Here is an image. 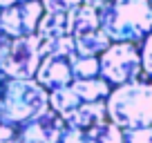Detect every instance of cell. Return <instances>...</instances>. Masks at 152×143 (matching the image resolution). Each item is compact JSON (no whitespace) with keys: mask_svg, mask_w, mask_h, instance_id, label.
<instances>
[{"mask_svg":"<svg viewBox=\"0 0 152 143\" xmlns=\"http://www.w3.org/2000/svg\"><path fill=\"white\" fill-rule=\"evenodd\" d=\"M101 29L110 43H141L152 31L150 0H112L99 11Z\"/></svg>","mask_w":152,"mask_h":143,"instance_id":"6da1fadb","label":"cell"},{"mask_svg":"<svg viewBox=\"0 0 152 143\" xmlns=\"http://www.w3.org/2000/svg\"><path fill=\"white\" fill-rule=\"evenodd\" d=\"M105 112L121 130L152 125V81L139 78L112 87L105 98Z\"/></svg>","mask_w":152,"mask_h":143,"instance_id":"7a4b0ae2","label":"cell"},{"mask_svg":"<svg viewBox=\"0 0 152 143\" xmlns=\"http://www.w3.org/2000/svg\"><path fill=\"white\" fill-rule=\"evenodd\" d=\"M49 110V92L36 78H5L0 94V123L18 130Z\"/></svg>","mask_w":152,"mask_h":143,"instance_id":"3957f363","label":"cell"},{"mask_svg":"<svg viewBox=\"0 0 152 143\" xmlns=\"http://www.w3.org/2000/svg\"><path fill=\"white\" fill-rule=\"evenodd\" d=\"M99 76L112 87L143 78L141 52L134 43H110L103 54H99Z\"/></svg>","mask_w":152,"mask_h":143,"instance_id":"277c9868","label":"cell"},{"mask_svg":"<svg viewBox=\"0 0 152 143\" xmlns=\"http://www.w3.org/2000/svg\"><path fill=\"white\" fill-rule=\"evenodd\" d=\"M40 36L31 34V36H20V38H11L9 52L0 63V72L7 78H34L36 69L40 65Z\"/></svg>","mask_w":152,"mask_h":143,"instance_id":"5b68a950","label":"cell"},{"mask_svg":"<svg viewBox=\"0 0 152 143\" xmlns=\"http://www.w3.org/2000/svg\"><path fill=\"white\" fill-rule=\"evenodd\" d=\"M43 14L45 9L40 0H25L18 5L5 7V9H0V31L9 38L31 36L36 34Z\"/></svg>","mask_w":152,"mask_h":143,"instance_id":"8992f818","label":"cell"},{"mask_svg":"<svg viewBox=\"0 0 152 143\" xmlns=\"http://www.w3.org/2000/svg\"><path fill=\"white\" fill-rule=\"evenodd\" d=\"M65 130V121L54 110H47L45 114L36 116L34 121L18 128L20 143H61V134Z\"/></svg>","mask_w":152,"mask_h":143,"instance_id":"52a82bcc","label":"cell"},{"mask_svg":"<svg viewBox=\"0 0 152 143\" xmlns=\"http://www.w3.org/2000/svg\"><path fill=\"white\" fill-rule=\"evenodd\" d=\"M36 83L43 85L47 92L58 90V87H67L74 78H72L69 69V58L67 56H56V54H45L40 58V65L36 69Z\"/></svg>","mask_w":152,"mask_h":143,"instance_id":"ba28073f","label":"cell"},{"mask_svg":"<svg viewBox=\"0 0 152 143\" xmlns=\"http://www.w3.org/2000/svg\"><path fill=\"white\" fill-rule=\"evenodd\" d=\"M105 119H107L105 101H94V103H81L69 116H65L63 121H65V125H69V128L87 130V128H92V125L105 121Z\"/></svg>","mask_w":152,"mask_h":143,"instance_id":"9c48e42d","label":"cell"},{"mask_svg":"<svg viewBox=\"0 0 152 143\" xmlns=\"http://www.w3.org/2000/svg\"><path fill=\"white\" fill-rule=\"evenodd\" d=\"M101 29V20H99V11L92 9L87 5H78L74 9L67 11V36H81V34Z\"/></svg>","mask_w":152,"mask_h":143,"instance_id":"30bf717a","label":"cell"},{"mask_svg":"<svg viewBox=\"0 0 152 143\" xmlns=\"http://www.w3.org/2000/svg\"><path fill=\"white\" fill-rule=\"evenodd\" d=\"M69 90L76 94V98L83 103H94V101H105L112 90L105 78L101 76H92V78H76L69 83Z\"/></svg>","mask_w":152,"mask_h":143,"instance_id":"8fae6325","label":"cell"},{"mask_svg":"<svg viewBox=\"0 0 152 143\" xmlns=\"http://www.w3.org/2000/svg\"><path fill=\"white\" fill-rule=\"evenodd\" d=\"M74 49L78 56H99L110 47V38L103 34V29H94V31L74 36Z\"/></svg>","mask_w":152,"mask_h":143,"instance_id":"7c38bea8","label":"cell"},{"mask_svg":"<svg viewBox=\"0 0 152 143\" xmlns=\"http://www.w3.org/2000/svg\"><path fill=\"white\" fill-rule=\"evenodd\" d=\"M85 132V143H123V130L114 125L110 119L83 130Z\"/></svg>","mask_w":152,"mask_h":143,"instance_id":"4fadbf2b","label":"cell"},{"mask_svg":"<svg viewBox=\"0 0 152 143\" xmlns=\"http://www.w3.org/2000/svg\"><path fill=\"white\" fill-rule=\"evenodd\" d=\"M36 36L43 40L58 38V36H67V14H56V11H45L40 23H38Z\"/></svg>","mask_w":152,"mask_h":143,"instance_id":"5bb4252c","label":"cell"},{"mask_svg":"<svg viewBox=\"0 0 152 143\" xmlns=\"http://www.w3.org/2000/svg\"><path fill=\"white\" fill-rule=\"evenodd\" d=\"M81 103H83V101L76 98V94L69 90V85H67V87H58V90L49 92V110H54L61 119L69 116Z\"/></svg>","mask_w":152,"mask_h":143,"instance_id":"9a60e30c","label":"cell"},{"mask_svg":"<svg viewBox=\"0 0 152 143\" xmlns=\"http://www.w3.org/2000/svg\"><path fill=\"white\" fill-rule=\"evenodd\" d=\"M69 69L72 78H92L99 76V56H69Z\"/></svg>","mask_w":152,"mask_h":143,"instance_id":"2e32d148","label":"cell"},{"mask_svg":"<svg viewBox=\"0 0 152 143\" xmlns=\"http://www.w3.org/2000/svg\"><path fill=\"white\" fill-rule=\"evenodd\" d=\"M123 143H152V125L123 130Z\"/></svg>","mask_w":152,"mask_h":143,"instance_id":"e0dca14e","label":"cell"},{"mask_svg":"<svg viewBox=\"0 0 152 143\" xmlns=\"http://www.w3.org/2000/svg\"><path fill=\"white\" fill-rule=\"evenodd\" d=\"M141 65L148 81H152V31L141 40Z\"/></svg>","mask_w":152,"mask_h":143,"instance_id":"ac0fdd59","label":"cell"},{"mask_svg":"<svg viewBox=\"0 0 152 143\" xmlns=\"http://www.w3.org/2000/svg\"><path fill=\"white\" fill-rule=\"evenodd\" d=\"M45 11H56V14H67L69 9L83 5V0H40Z\"/></svg>","mask_w":152,"mask_h":143,"instance_id":"d6986e66","label":"cell"},{"mask_svg":"<svg viewBox=\"0 0 152 143\" xmlns=\"http://www.w3.org/2000/svg\"><path fill=\"white\" fill-rule=\"evenodd\" d=\"M0 143H20L18 141V130L11 125L0 123Z\"/></svg>","mask_w":152,"mask_h":143,"instance_id":"ffe728a7","label":"cell"},{"mask_svg":"<svg viewBox=\"0 0 152 143\" xmlns=\"http://www.w3.org/2000/svg\"><path fill=\"white\" fill-rule=\"evenodd\" d=\"M9 45H11V38L0 31V63H2V58H5L7 52H9Z\"/></svg>","mask_w":152,"mask_h":143,"instance_id":"44dd1931","label":"cell"},{"mask_svg":"<svg viewBox=\"0 0 152 143\" xmlns=\"http://www.w3.org/2000/svg\"><path fill=\"white\" fill-rule=\"evenodd\" d=\"M112 0H83V5H87V7H92V9H96V11H101L103 7H107Z\"/></svg>","mask_w":152,"mask_h":143,"instance_id":"7402d4cb","label":"cell"},{"mask_svg":"<svg viewBox=\"0 0 152 143\" xmlns=\"http://www.w3.org/2000/svg\"><path fill=\"white\" fill-rule=\"evenodd\" d=\"M18 2H25V0H0V9L11 7V5H18Z\"/></svg>","mask_w":152,"mask_h":143,"instance_id":"603a6c76","label":"cell"},{"mask_svg":"<svg viewBox=\"0 0 152 143\" xmlns=\"http://www.w3.org/2000/svg\"><path fill=\"white\" fill-rule=\"evenodd\" d=\"M5 78H7V76L2 74V72H0V94H2V85H5Z\"/></svg>","mask_w":152,"mask_h":143,"instance_id":"cb8c5ba5","label":"cell"},{"mask_svg":"<svg viewBox=\"0 0 152 143\" xmlns=\"http://www.w3.org/2000/svg\"><path fill=\"white\" fill-rule=\"evenodd\" d=\"M83 143H85V132H83Z\"/></svg>","mask_w":152,"mask_h":143,"instance_id":"d4e9b609","label":"cell"},{"mask_svg":"<svg viewBox=\"0 0 152 143\" xmlns=\"http://www.w3.org/2000/svg\"><path fill=\"white\" fill-rule=\"evenodd\" d=\"M150 7H152V0H150Z\"/></svg>","mask_w":152,"mask_h":143,"instance_id":"484cf974","label":"cell"}]
</instances>
